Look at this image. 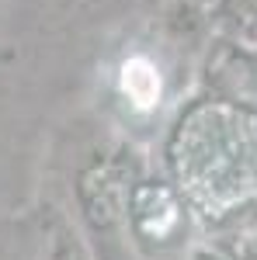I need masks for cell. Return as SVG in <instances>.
<instances>
[{
    "label": "cell",
    "mask_w": 257,
    "mask_h": 260,
    "mask_svg": "<svg viewBox=\"0 0 257 260\" xmlns=\"http://www.w3.org/2000/svg\"><path fill=\"white\" fill-rule=\"evenodd\" d=\"M167 180L212 233L257 215V108L198 94L163 142Z\"/></svg>",
    "instance_id": "6da1fadb"
},
{
    "label": "cell",
    "mask_w": 257,
    "mask_h": 260,
    "mask_svg": "<svg viewBox=\"0 0 257 260\" xmlns=\"http://www.w3.org/2000/svg\"><path fill=\"white\" fill-rule=\"evenodd\" d=\"M195 212L167 177H139L129 191L125 233L142 260H188Z\"/></svg>",
    "instance_id": "7a4b0ae2"
},
{
    "label": "cell",
    "mask_w": 257,
    "mask_h": 260,
    "mask_svg": "<svg viewBox=\"0 0 257 260\" xmlns=\"http://www.w3.org/2000/svg\"><path fill=\"white\" fill-rule=\"evenodd\" d=\"M142 177L125 160H94L77 174V208L83 225L94 236H111L115 229H125V208H129V191Z\"/></svg>",
    "instance_id": "3957f363"
},
{
    "label": "cell",
    "mask_w": 257,
    "mask_h": 260,
    "mask_svg": "<svg viewBox=\"0 0 257 260\" xmlns=\"http://www.w3.org/2000/svg\"><path fill=\"white\" fill-rule=\"evenodd\" d=\"M198 83L202 94L257 108V42L212 31L198 62Z\"/></svg>",
    "instance_id": "277c9868"
},
{
    "label": "cell",
    "mask_w": 257,
    "mask_h": 260,
    "mask_svg": "<svg viewBox=\"0 0 257 260\" xmlns=\"http://www.w3.org/2000/svg\"><path fill=\"white\" fill-rule=\"evenodd\" d=\"M119 90L132 111H157L163 101V73L160 62L146 52H132L119 66Z\"/></svg>",
    "instance_id": "5b68a950"
},
{
    "label": "cell",
    "mask_w": 257,
    "mask_h": 260,
    "mask_svg": "<svg viewBox=\"0 0 257 260\" xmlns=\"http://www.w3.org/2000/svg\"><path fill=\"white\" fill-rule=\"evenodd\" d=\"M209 28L219 35L257 42V0H209Z\"/></svg>",
    "instance_id": "8992f818"
},
{
    "label": "cell",
    "mask_w": 257,
    "mask_h": 260,
    "mask_svg": "<svg viewBox=\"0 0 257 260\" xmlns=\"http://www.w3.org/2000/svg\"><path fill=\"white\" fill-rule=\"evenodd\" d=\"M209 246L226 260H257V215L247 222H233L226 229H212Z\"/></svg>",
    "instance_id": "52a82bcc"
},
{
    "label": "cell",
    "mask_w": 257,
    "mask_h": 260,
    "mask_svg": "<svg viewBox=\"0 0 257 260\" xmlns=\"http://www.w3.org/2000/svg\"><path fill=\"white\" fill-rule=\"evenodd\" d=\"M45 260H94V250L73 222L60 219L45 236Z\"/></svg>",
    "instance_id": "ba28073f"
},
{
    "label": "cell",
    "mask_w": 257,
    "mask_h": 260,
    "mask_svg": "<svg viewBox=\"0 0 257 260\" xmlns=\"http://www.w3.org/2000/svg\"><path fill=\"white\" fill-rule=\"evenodd\" d=\"M188 260H226V257H222L219 250H212L209 243H202V246H195V250L188 253Z\"/></svg>",
    "instance_id": "9c48e42d"
}]
</instances>
